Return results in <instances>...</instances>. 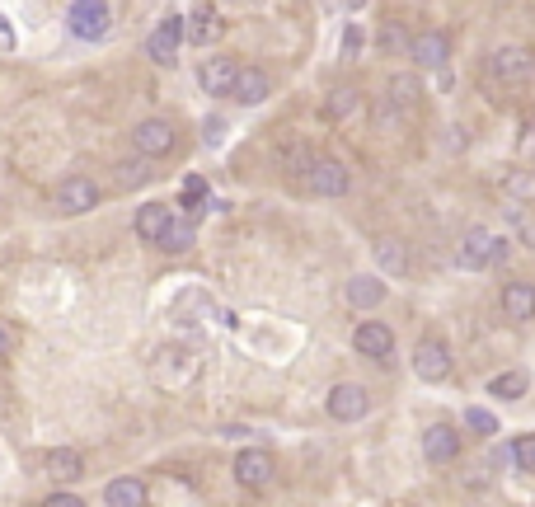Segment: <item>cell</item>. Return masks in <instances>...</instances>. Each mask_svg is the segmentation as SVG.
<instances>
[{"mask_svg": "<svg viewBox=\"0 0 535 507\" xmlns=\"http://www.w3.org/2000/svg\"><path fill=\"white\" fill-rule=\"evenodd\" d=\"M66 24H71L76 38L99 43V38H108V29H113V10H108L104 0H76V5L66 10Z\"/></svg>", "mask_w": 535, "mask_h": 507, "instance_id": "2", "label": "cell"}, {"mask_svg": "<svg viewBox=\"0 0 535 507\" xmlns=\"http://www.w3.org/2000/svg\"><path fill=\"white\" fill-rule=\"evenodd\" d=\"M277 475V465L268 451H259V446H249V451H240L235 456V484L240 489H268Z\"/></svg>", "mask_w": 535, "mask_h": 507, "instance_id": "7", "label": "cell"}, {"mask_svg": "<svg viewBox=\"0 0 535 507\" xmlns=\"http://www.w3.org/2000/svg\"><path fill=\"white\" fill-rule=\"evenodd\" d=\"M146 179H151V174H146V165H118V184L123 188H137V184H146Z\"/></svg>", "mask_w": 535, "mask_h": 507, "instance_id": "29", "label": "cell"}, {"mask_svg": "<svg viewBox=\"0 0 535 507\" xmlns=\"http://www.w3.org/2000/svg\"><path fill=\"white\" fill-rule=\"evenodd\" d=\"M306 184H310V193H320V198H343L352 188V169L343 165V160H315V165L306 169Z\"/></svg>", "mask_w": 535, "mask_h": 507, "instance_id": "5", "label": "cell"}, {"mask_svg": "<svg viewBox=\"0 0 535 507\" xmlns=\"http://www.w3.org/2000/svg\"><path fill=\"white\" fill-rule=\"evenodd\" d=\"M235 76H240V62L235 57H207V62L198 66V85L207 94H230V85H235Z\"/></svg>", "mask_w": 535, "mask_h": 507, "instance_id": "13", "label": "cell"}, {"mask_svg": "<svg viewBox=\"0 0 535 507\" xmlns=\"http://www.w3.org/2000/svg\"><path fill=\"white\" fill-rule=\"evenodd\" d=\"M193 221H188V216H179L174 212V221H169V231L160 235V245L169 249V254H188V249H193Z\"/></svg>", "mask_w": 535, "mask_h": 507, "instance_id": "23", "label": "cell"}, {"mask_svg": "<svg viewBox=\"0 0 535 507\" xmlns=\"http://www.w3.org/2000/svg\"><path fill=\"white\" fill-rule=\"evenodd\" d=\"M381 47H385V52H395V47H409V38H404V29H399V24H385Z\"/></svg>", "mask_w": 535, "mask_h": 507, "instance_id": "30", "label": "cell"}, {"mask_svg": "<svg viewBox=\"0 0 535 507\" xmlns=\"http://www.w3.org/2000/svg\"><path fill=\"white\" fill-rule=\"evenodd\" d=\"M202 193H207V179H188V184H184V207H193Z\"/></svg>", "mask_w": 535, "mask_h": 507, "instance_id": "33", "label": "cell"}, {"mask_svg": "<svg viewBox=\"0 0 535 507\" xmlns=\"http://www.w3.org/2000/svg\"><path fill=\"white\" fill-rule=\"evenodd\" d=\"M268 90H273V85H268V76H263L259 66H240V76H235V85H230V94H235L240 104H249V108L263 104Z\"/></svg>", "mask_w": 535, "mask_h": 507, "instance_id": "17", "label": "cell"}, {"mask_svg": "<svg viewBox=\"0 0 535 507\" xmlns=\"http://www.w3.org/2000/svg\"><path fill=\"white\" fill-rule=\"evenodd\" d=\"M43 507H85V498H76V493H52V498H43Z\"/></svg>", "mask_w": 535, "mask_h": 507, "instance_id": "32", "label": "cell"}, {"mask_svg": "<svg viewBox=\"0 0 535 507\" xmlns=\"http://www.w3.org/2000/svg\"><path fill=\"white\" fill-rule=\"evenodd\" d=\"M357 108H362V94L352 90V85H343V90H334L329 94V104H324V118H348V113H357Z\"/></svg>", "mask_w": 535, "mask_h": 507, "instance_id": "24", "label": "cell"}, {"mask_svg": "<svg viewBox=\"0 0 535 507\" xmlns=\"http://www.w3.org/2000/svg\"><path fill=\"white\" fill-rule=\"evenodd\" d=\"M413 371H418L423 381H446V376H451V348H446L442 338H418Z\"/></svg>", "mask_w": 535, "mask_h": 507, "instance_id": "9", "label": "cell"}, {"mask_svg": "<svg viewBox=\"0 0 535 507\" xmlns=\"http://www.w3.org/2000/svg\"><path fill=\"white\" fill-rule=\"evenodd\" d=\"M104 503L108 507H146V484H141L137 475L113 479V484L104 489Z\"/></svg>", "mask_w": 535, "mask_h": 507, "instance_id": "20", "label": "cell"}, {"mask_svg": "<svg viewBox=\"0 0 535 507\" xmlns=\"http://www.w3.org/2000/svg\"><path fill=\"white\" fill-rule=\"evenodd\" d=\"M47 475L62 479V484H71V479L85 475V456L71 451V446H52V451H47Z\"/></svg>", "mask_w": 535, "mask_h": 507, "instance_id": "19", "label": "cell"}, {"mask_svg": "<svg viewBox=\"0 0 535 507\" xmlns=\"http://www.w3.org/2000/svg\"><path fill=\"white\" fill-rule=\"evenodd\" d=\"M376 254H381L385 273H395V277L409 273V254H404V245H399V240H381V245H376Z\"/></svg>", "mask_w": 535, "mask_h": 507, "instance_id": "25", "label": "cell"}, {"mask_svg": "<svg viewBox=\"0 0 535 507\" xmlns=\"http://www.w3.org/2000/svg\"><path fill=\"white\" fill-rule=\"evenodd\" d=\"M169 221H174V212H169L165 202H146V207H137V235L141 240H151V245H160V235L169 231Z\"/></svg>", "mask_w": 535, "mask_h": 507, "instance_id": "18", "label": "cell"}, {"mask_svg": "<svg viewBox=\"0 0 535 507\" xmlns=\"http://www.w3.org/2000/svg\"><path fill=\"white\" fill-rule=\"evenodd\" d=\"M460 263L479 273V268H493V235L484 226H470V235L460 240Z\"/></svg>", "mask_w": 535, "mask_h": 507, "instance_id": "14", "label": "cell"}, {"mask_svg": "<svg viewBox=\"0 0 535 507\" xmlns=\"http://www.w3.org/2000/svg\"><path fill=\"white\" fill-rule=\"evenodd\" d=\"M390 99L409 108V104H418V99H423V85H418L413 76H395V80H390Z\"/></svg>", "mask_w": 535, "mask_h": 507, "instance_id": "26", "label": "cell"}, {"mask_svg": "<svg viewBox=\"0 0 535 507\" xmlns=\"http://www.w3.org/2000/svg\"><path fill=\"white\" fill-rule=\"evenodd\" d=\"M343 296H348V306L371 310V306H381V301H385V282H381V277H371V273H362V277H352Z\"/></svg>", "mask_w": 535, "mask_h": 507, "instance_id": "21", "label": "cell"}, {"mask_svg": "<svg viewBox=\"0 0 535 507\" xmlns=\"http://www.w3.org/2000/svg\"><path fill=\"white\" fill-rule=\"evenodd\" d=\"M94 202H99V184L85 179V174H71V179L57 184V207H62V212H71V216L94 212Z\"/></svg>", "mask_w": 535, "mask_h": 507, "instance_id": "11", "label": "cell"}, {"mask_svg": "<svg viewBox=\"0 0 535 507\" xmlns=\"http://www.w3.org/2000/svg\"><path fill=\"white\" fill-rule=\"evenodd\" d=\"M489 76L503 80V85H526V80L535 76L531 47H517V43L493 47V52H489Z\"/></svg>", "mask_w": 535, "mask_h": 507, "instance_id": "1", "label": "cell"}, {"mask_svg": "<svg viewBox=\"0 0 535 507\" xmlns=\"http://www.w3.org/2000/svg\"><path fill=\"white\" fill-rule=\"evenodd\" d=\"M503 310L507 320H535V282H507L503 287Z\"/></svg>", "mask_w": 535, "mask_h": 507, "instance_id": "16", "label": "cell"}, {"mask_svg": "<svg viewBox=\"0 0 535 507\" xmlns=\"http://www.w3.org/2000/svg\"><path fill=\"white\" fill-rule=\"evenodd\" d=\"M15 47V29H10V19L0 15V52H10Z\"/></svg>", "mask_w": 535, "mask_h": 507, "instance_id": "35", "label": "cell"}, {"mask_svg": "<svg viewBox=\"0 0 535 507\" xmlns=\"http://www.w3.org/2000/svg\"><path fill=\"white\" fill-rule=\"evenodd\" d=\"M184 43V15H165L155 24V33L146 38V52H151L155 66H174V52Z\"/></svg>", "mask_w": 535, "mask_h": 507, "instance_id": "8", "label": "cell"}, {"mask_svg": "<svg viewBox=\"0 0 535 507\" xmlns=\"http://www.w3.org/2000/svg\"><path fill=\"white\" fill-rule=\"evenodd\" d=\"M512 216H517V226H521V240L535 249V216H526V212H512Z\"/></svg>", "mask_w": 535, "mask_h": 507, "instance_id": "34", "label": "cell"}, {"mask_svg": "<svg viewBox=\"0 0 535 507\" xmlns=\"http://www.w3.org/2000/svg\"><path fill=\"white\" fill-rule=\"evenodd\" d=\"M352 348L362 357H371V362H385V357L395 353V329L385 320H362L352 329Z\"/></svg>", "mask_w": 535, "mask_h": 507, "instance_id": "6", "label": "cell"}, {"mask_svg": "<svg viewBox=\"0 0 535 507\" xmlns=\"http://www.w3.org/2000/svg\"><path fill=\"white\" fill-rule=\"evenodd\" d=\"M465 428L479 432V437H493V432H498V418H493L489 409H465Z\"/></svg>", "mask_w": 535, "mask_h": 507, "instance_id": "27", "label": "cell"}, {"mask_svg": "<svg viewBox=\"0 0 535 507\" xmlns=\"http://www.w3.org/2000/svg\"><path fill=\"white\" fill-rule=\"evenodd\" d=\"M512 461H517L521 470H535V432H526V437L512 442Z\"/></svg>", "mask_w": 535, "mask_h": 507, "instance_id": "28", "label": "cell"}, {"mask_svg": "<svg viewBox=\"0 0 535 507\" xmlns=\"http://www.w3.org/2000/svg\"><path fill=\"white\" fill-rule=\"evenodd\" d=\"M507 254H512V245H507V240H498V235H493V263H503Z\"/></svg>", "mask_w": 535, "mask_h": 507, "instance_id": "36", "label": "cell"}, {"mask_svg": "<svg viewBox=\"0 0 535 507\" xmlns=\"http://www.w3.org/2000/svg\"><path fill=\"white\" fill-rule=\"evenodd\" d=\"M357 47H362V29H357V24H348V29H343V57H352Z\"/></svg>", "mask_w": 535, "mask_h": 507, "instance_id": "31", "label": "cell"}, {"mask_svg": "<svg viewBox=\"0 0 535 507\" xmlns=\"http://www.w3.org/2000/svg\"><path fill=\"white\" fill-rule=\"evenodd\" d=\"M324 409H329V418H334V423H357V418H367L371 395L362 390V385L338 381L334 390H329V400H324Z\"/></svg>", "mask_w": 535, "mask_h": 507, "instance_id": "3", "label": "cell"}, {"mask_svg": "<svg viewBox=\"0 0 535 507\" xmlns=\"http://www.w3.org/2000/svg\"><path fill=\"white\" fill-rule=\"evenodd\" d=\"M174 137H179V132H174L165 118H146V123L132 127V146H137L146 160H155V155H169V151H174Z\"/></svg>", "mask_w": 535, "mask_h": 507, "instance_id": "10", "label": "cell"}, {"mask_svg": "<svg viewBox=\"0 0 535 507\" xmlns=\"http://www.w3.org/2000/svg\"><path fill=\"white\" fill-rule=\"evenodd\" d=\"M423 456H428L432 465H451L460 456V432L451 428V423H432V428L423 432Z\"/></svg>", "mask_w": 535, "mask_h": 507, "instance_id": "12", "label": "cell"}, {"mask_svg": "<svg viewBox=\"0 0 535 507\" xmlns=\"http://www.w3.org/2000/svg\"><path fill=\"white\" fill-rule=\"evenodd\" d=\"M221 29H226V24H221V15H216L212 5H198V10H193V19H184V38H188V43H198V47L216 43V38H221Z\"/></svg>", "mask_w": 535, "mask_h": 507, "instance_id": "15", "label": "cell"}, {"mask_svg": "<svg viewBox=\"0 0 535 507\" xmlns=\"http://www.w3.org/2000/svg\"><path fill=\"white\" fill-rule=\"evenodd\" d=\"M526 390H531V376H526V371H503V376H493L489 381L493 400H521Z\"/></svg>", "mask_w": 535, "mask_h": 507, "instance_id": "22", "label": "cell"}, {"mask_svg": "<svg viewBox=\"0 0 535 507\" xmlns=\"http://www.w3.org/2000/svg\"><path fill=\"white\" fill-rule=\"evenodd\" d=\"M409 57L423 71H446V62H451V38H446L442 29H423L409 38Z\"/></svg>", "mask_w": 535, "mask_h": 507, "instance_id": "4", "label": "cell"}, {"mask_svg": "<svg viewBox=\"0 0 535 507\" xmlns=\"http://www.w3.org/2000/svg\"><path fill=\"white\" fill-rule=\"evenodd\" d=\"M10 353V334H5V324H0V357Z\"/></svg>", "mask_w": 535, "mask_h": 507, "instance_id": "37", "label": "cell"}]
</instances>
